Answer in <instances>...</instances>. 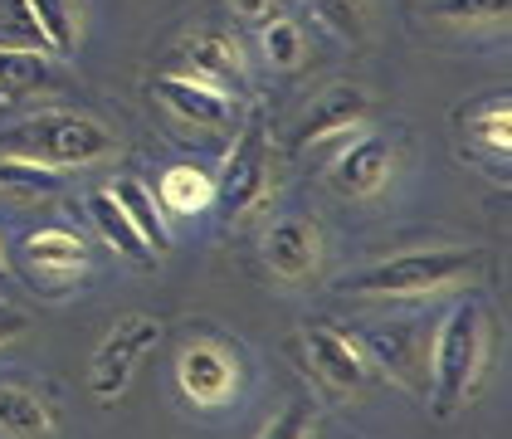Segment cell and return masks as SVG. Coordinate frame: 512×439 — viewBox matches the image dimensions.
Returning a JSON list of instances; mask_svg holds the SVG:
<instances>
[{
    "mask_svg": "<svg viewBox=\"0 0 512 439\" xmlns=\"http://www.w3.org/2000/svg\"><path fill=\"white\" fill-rule=\"evenodd\" d=\"M0 152L69 171V166H93V161L113 157L118 142L88 113H35V118L15 122L10 132H0Z\"/></svg>",
    "mask_w": 512,
    "mask_h": 439,
    "instance_id": "7a4b0ae2",
    "label": "cell"
},
{
    "mask_svg": "<svg viewBox=\"0 0 512 439\" xmlns=\"http://www.w3.org/2000/svg\"><path fill=\"white\" fill-rule=\"evenodd\" d=\"M88 210H93V220H98V230H103V240H108V249H118L122 259H132V264H142V259H152V249H147V240L132 230V220L118 210V200L108 196V191H98V196L88 200Z\"/></svg>",
    "mask_w": 512,
    "mask_h": 439,
    "instance_id": "ac0fdd59",
    "label": "cell"
},
{
    "mask_svg": "<svg viewBox=\"0 0 512 439\" xmlns=\"http://www.w3.org/2000/svg\"><path fill=\"white\" fill-rule=\"evenodd\" d=\"M391 166H395V147L381 137V132H361L352 137L347 147H342V157L332 161V186L342 191V196L352 200H371L386 191V181H391Z\"/></svg>",
    "mask_w": 512,
    "mask_h": 439,
    "instance_id": "9c48e42d",
    "label": "cell"
},
{
    "mask_svg": "<svg viewBox=\"0 0 512 439\" xmlns=\"http://www.w3.org/2000/svg\"><path fill=\"white\" fill-rule=\"evenodd\" d=\"M264 59L274 64V69H293V64H303V35H298V25L293 20H264Z\"/></svg>",
    "mask_w": 512,
    "mask_h": 439,
    "instance_id": "cb8c5ba5",
    "label": "cell"
},
{
    "mask_svg": "<svg viewBox=\"0 0 512 439\" xmlns=\"http://www.w3.org/2000/svg\"><path fill=\"white\" fill-rule=\"evenodd\" d=\"M274 5H278V0H235V10H239V15H249V20H264Z\"/></svg>",
    "mask_w": 512,
    "mask_h": 439,
    "instance_id": "83f0119b",
    "label": "cell"
},
{
    "mask_svg": "<svg viewBox=\"0 0 512 439\" xmlns=\"http://www.w3.org/2000/svg\"><path fill=\"white\" fill-rule=\"evenodd\" d=\"M25 254H30V264L35 269H83V240L79 235H69V230H40V235H30L25 244Z\"/></svg>",
    "mask_w": 512,
    "mask_h": 439,
    "instance_id": "44dd1931",
    "label": "cell"
},
{
    "mask_svg": "<svg viewBox=\"0 0 512 439\" xmlns=\"http://www.w3.org/2000/svg\"><path fill=\"white\" fill-rule=\"evenodd\" d=\"M152 93H157L176 118L196 122V127H225V122L235 118L230 93H220V88H210V83H200V79L161 74V79H152Z\"/></svg>",
    "mask_w": 512,
    "mask_h": 439,
    "instance_id": "7c38bea8",
    "label": "cell"
},
{
    "mask_svg": "<svg viewBox=\"0 0 512 439\" xmlns=\"http://www.w3.org/2000/svg\"><path fill=\"white\" fill-rule=\"evenodd\" d=\"M313 425H317L313 400H288L274 420L264 425V435L259 439H313Z\"/></svg>",
    "mask_w": 512,
    "mask_h": 439,
    "instance_id": "d4e9b609",
    "label": "cell"
},
{
    "mask_svg": "<svg viewBox=\"0 0 512 439\" xmlns=\"http://www.w3.org/2000/svg\"><path fill=\"white\" fill-rule=\"evenodd\" d=\"M264 264L274 269L283 283H308L322 264V240L317 225L303 215H283L264 230Z\"/></svg>",
    "mask_w": 512,
    "mask_h": 439,
    "instance_id": "8fae6325",
    "label": "cell"
},
{
    "mask_svg": "<svg viewBox=\"0 0 512 439\" xmlns=\"http://www.w3.org/2000/svg\"><path fill=\"white\" fill-rule=\"evenodd\" d=\"M483 366H488V318L478 303H459L430 337V400L439 420L473 396Z\"/></svg>",
    "mask_w": 512,
    "mask_h": 439,
    "instance_id": "6da1fadb",
    "label": "cell"
},
{
    "mask_svg": "<svg viewBox=\"0 0 512 439\" xmlns=\"http://www.w3.org/2000/svg\"><path fill=\"white\" fill-rule=\"evenodd\" d=\"M25 332H30V313H20V308L0 303V347H5V342H15V337H25Z\"/></svg>",
    "mask_w": 512,
    "mask_h": 439,
    "instance_id": "4316f807",
    "label": "cell"
},
{
    "mask_svg": "<svg viewBox=\"0 0 512 439\" xmlns=\"http://www.w3.org/2000/svg\"><path fill=\"white\" fill-rule=\"evenodd\" d=\"M64 171L54 166H40V161H25V157H0V191L15 200H49L59 191Z\"/></svg>",
    "mask_w": 512,
    "mask_h": 439,
    "instance_id": "e0dca14e",
    "label": "cell"
},
{
    "mask_svg": "<svg viewBox=\"0 0 512 439\" xmlns=\"http://www.w3.org/2000/svg\"><path fill=\"white\" fill-rule=\"evenodd\" d=\"M356 347H361V357L371 361V371H381L400 391H410V396L425 391V361H430L425 327H415V322H381V327H366Z\"/></svg>",
    "mask_w": 512,
    "mask_h": 439,
    "instance_id": "8992f818",
    "label": "cell"
},
{
    "mask_svg": "<svg viewBox=\"0 0 512 439\" xmlns=\"http://www.w3.org/2000/svg\"><path fill=\"white\" fill-rule=\"evenodd\" d=\"M49 79H54L49 54H35V49H5V44H0V93H5V88H44Z\"/></svg>",
    "mask_w": 512,
    "mask_h": 439,
    "instance_id": "7402d4cb",
    "label": "cell"
},
{
    "mask_svg": "<svg viewBox=\"0 0 512 439\" xmlns=\"http://www.w3.org/2000/svg\"><path fill=\"white\" fill-rule=\"evenodd\" d=\"M483 269V249H420V254H395L371 269H356L337 279L352 298H430L459 279H473Z\"/></svg>",
    "mask_w": 512,
    "mask_h": 439,
    "instance_id": "3957f363",
    "label": "cell"
},
{
    "mask_svg": "<svg viewBox=\"0 0 512 439\" xmlns=\"http://www.w3.org/2000/svg\"><path fill=\"white\" fill-rule=\"evenodd\" d=\"M425 10L449 25H503L512 0H425Z\"/></svg>",
    "mask_w": 512,
    "mask_h": 439,
    "instance_id": "603a6c76",
    "label": "cell"
},
{
    "mask_svg": "<svg viewBox=\"0 0 512 439\" xmlns=\"http://www.w3.org/2000/svg\"><path fill=\"white\" fill-rule=\"evenodd\" d=\"M108 196L118 200V210L132 220V230L147 240V249H152V259H161L166 249H171V230H166V215H161L157 196L142 186V181H132V176H122L118 186L108 191Z\"/></svg>",
    "mask_w": 512,
    "mask_h": 439,
    "instance_id": "5bb4252c",
    "label": "cell"
},
{
    "mask_svg": "<svg viewBox=\"0 0 512 439\" xmlns=\"http://www.w3.org/2000/svg\"><path fill=\"white\" fill-rule=\"evenodd\" d=\"M473 137H478V147H483L488 157H508V152H512V118H508V98H498L488 118H473Z\"/></svg>",
    "mask_w": 512,
    "mask_h": 439,
    "instance_id": "484cf974",
    "label": "cell"
},
{
    "mask_svg": "<svg viewBox=\"0 0 512 439\" xmlns=\"http://www.w3.org/2000/svg\"><path fill=\"white\" fill-rule=\"evenodd\" d=\"M176 381L196 405H225L239 391L235 352L220 347V342H191L176 361Z\"/></svg>",
    "mask_w": 512,
    "mask_h": 439,
    "instance_id": "30bf717a",
    "label": "cell"
},
{
    "mask_svg": "<svg viewBox=\"0 0 512 439\" xmlns=\"http://www.w3.org/2000/svg\"><path fill=\"white\" fill-rule=\"evenodd\" d=\"M157 205L171 215H200L205 205H215V181L200 166H171L157 186Z\"/></svg>",
    "mask_w": 512,
    "mask_h": 439,
    "instance_id": "2e32d148",
    "label": "cell"
},
{
    "mask_svg": "<svg viewBox=\"0 0 512 439\" xmlns=\"http://www.w3.org/2000/svg\"><path fill=\"white\" fill-rule=\"evenodd\" d=\"M161 342V322L147 318V313H127V318L113 322V332L98 342V357H93V376H88V386H93V400H103V405H113L122 400L127 391V381H132V371H137V361L147 357L152 347Z\"/></svg>",
    "mask_w": 512,
    "mask_h": 439,
    "instance_id": "5b68a950",
    "label": "cell"
},
{
    "mask_svg": "<svg viewBox=\"0 0 512 439\" xmlns=\"http://www.w3.org/2000/svg\"><path fill=\"white\" fill-rule=\"evenodd\" d=\"M30 5V15H35V25H40L44 44H49V54H74V44H79V20H74V5L69 0H25Z\"/></svg>",
    "mask_w": 512,
    "mask_h": 439,
    "instance_id": "d6986e66",
    "label": "cell"
},
{
    "mask_svg": "<svg viewBox=\"0 0 512 439\" xmlns=\"http://www.w3.org/2000/svg\"><path fill=\"white\" fill-rule=\"evenodd\" d=\"M313 15L332 30L342 35L347 44H366L371 40V5L366 0H308Z\"/></svg>",
    "mask_w": 512,
    "mask_h": 439,
    "instance_id": "ffe728a7",
    "label": "cell"
},
{
    "mask_svg": "<svg viewBox=\"0 0 512 439\" xmlns=\"http://www.w3.org/2000/svg\"><path fill=\"white\" fill-rule=\"evenodd\" d=\"M54 435V410L35 391L0 386V439H49Z\"/></svg>",
    "mask_w": 512,
    "mask_h": 439,
    "instance_id": "9a60e30c",
    "label": "cell"
},
{
    "mask_svg": "<svg viewBox=\"0 0 512 439\" xmlns=\"http://www.w3.org/2000/svg\"><path fill=\"white\" fill-rule=\"evenodd\" d=\"M303 357H308V371L337 396H356L371 381V361L361 357V347L332 322H308L303 327Z\"/></svg>",
    "mask_w": 512,
    "mask_h": 439,
    "instance_id": "52a82bcc",
    "label": "cell"
},
{
    "mask_svg": "<svg viewBox=\"0 0 512 439\" xmlns=\"http://www.w3.org/2000/svg\"><path fill=\"white\" fill-rule=\"evenodd\" d=\"M0 283H5V259H0Z\"/></svg>",
    "mask_w": 512,
    "mask_h": 439,
    "instance_id": "f1b7e54d",
    "label": "cell"
},
{
    "mask_svg": "<svg viewBox=\"0 0 512 439\" xmlns=\"http://www.w3.org/2000/svg\"><path fill=\"white\" fill-rule=\"evenodd\" d=\"M274 191V152H269V127L254 118L244 122L235 137V152L225 161V176L215 186V200L225 205V220L244 225L254 210H264V200Z\"/></svg>",
    "mask_w": 512,
    "mask_h": 439,
    "instance_id": "277c9868",
    "label": "cell"
},
{
    "mask_svg": "<svg viewBox=\"0 0 512 439\" xmlns=\"http://www.w3.org/2000/svg\"><path fill=\"white\" fill-rule=\"evenodd\" d=\"M371 113V98L352 88V83H342V88H332V93H322L313 108H308V118L298 122V132H293V152H317V147H337L347 132L361 127V118Z\"/></svg>",
    "mask_w": 512,
    "mask_h": 439,
    "instance_id": "ba28073f",
    "label": "cell"
},
{
    "mask_svg": "<svg viewBox=\"0 0 512 439\" xmlns=\"http://www.w3.org/2000/svg\"><path fill=\"white\" fill-rule=\"evenodd\" d=\"M181 54H186V64H191V74L200 83H210V88H244V54H239V40L235 35H225V30H200V35H186L181 44Z\"/></svg>",
    "mask_w": 512,
    "mask_h": 439,
    "instance_id": "4fadbf2b",
    "label": "cell"
}]
</instances>
